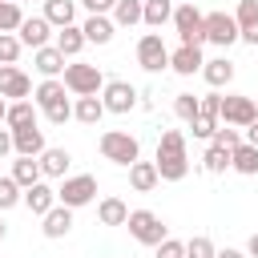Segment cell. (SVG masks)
<instances>
[{"label": "cell", "instance_id": "6da1fadb", "mask_svg": "<svg viewBox=\"0 0 258 258\" xmlns=\"http://www.w3.org/2000/svg\"><path fill=\"white\" fill-rule=\"evenodd\" d=\"M157 173L161 181H181L189 173V157H185V133L181 129H165L157 141Z\"/></svg>", "mask_w": 258, "mask_h": 258}, {"label": "cell", "instance_id": "f1b7e54d", "mask_svg": "<svg viewBox=\"0 0 258 258\" xmlns=\"http://www.w3.org/2000/svg\"><path fill=\"white\" fill-rule=\"evenodd\" d=\"M85 44H89V40H85V28H77V24H64V28L56 32V48H60L64 56H77Z\"/></svg>", "mask_w": 258, "mask_h": 258}, {"label": "cell", "instance_id": "bcb514c9", "mask_svg": "<svg viewBox=\"0 0 258 258\" xmlns=\"http://www.w3.org/2000/svg\"><path fill=\"white\" fill-rule=\"evenodd\" d=\"M246 141H250V145H258V117L246 125Z\"/></svg>", "mask_w": 258, "mask_h": 258}, {"label": "cell", "instance_id": "ab89813d", "mask_svg": "<svg viewBox=\"0 0 258 258\" xmlns=\"http://www.w3.org/2000/svg\"><path fill=\"white\" fill-rule=\"evenodd\" d=\"M185 258H218V250H214L210 238H189L185 242Z\"/></svg>", "mask_w": 258, "mask_h": 258}, {"label": "cell", "instance_id": "ba28073f", "mask_svg": "<svg viewBox=\"0 0 258 258\" xmlns=\"http://www.w3.org/2000/svg\"><path fill=\"white\" fill-rule=\"evenodd\" d=\"M101 101H105V109H109V113H129V109H137V105H141V93H137L129 81H105Z\"/></svg>", "mask_w": 258, "mask_h": 258}, {"label": "cell", "instance_id": "e0dca14e", "mask_svg": "<svg viewBox=\"0 0 258 258\" xmlns=\"http://www.w3.org/2000/svg\"><path fill=\"white\" fill-rule=\"evenodd\" d=\"M64 52L56 48V44H44V48H32V64H36V73H44V77H60L64 73Z\"/></svg>", "mask_w": 258, "mask_h": 258}, {"label": "cell", "instance_id": "f546056e", "mask_svg": "<svg viewBox=\"0 0 258 258\" xmlns=\"http://www.w3.org/2000/svg\"><path fill=\"white\" fill-rule=\"evenodd\" d=\"M8 129H20V125H36V105L24 97V101H12L8 105V117H4Z\"/></svg>", "mask_w": 258, "mask_h": 258}, {"label": "cell", "instance_id": "3957f363", "mask_svg": "<svg viewBox=\"0 0 258 258\" xmlns=\"http://www.w3.org/2000/svg\"><path fill=\"white\" fill-rule=\"evenodd\" d=\"M129 234L141 242V246H161L169 234H165V222L153 214V210H129Z\"/></svg>", "mask_w": 258, "mask_h": 258}, {"label": "cell", "instance_id": "c3c4849f", "mask_svg": "<svg viewBox=\"0 0 258 258\" xmlns=\"http://www.w3.org/2000/svg\"><path fill=\"white\" fill-rule=\"evenodd\" d=\"M218 258H246L242 250H218Z\"/></svg>", "mask_w": 258, "mask_h": 258}, {"label": "cell", "instance_id": "4fadbf2b", "mask_svg": "<svg viewBox=\"0 0 258 258\" xmlns=\"http://www.w3.org/2000/svg\"><path fill=\"white\" fill-rule=\"evenodd\" d=\"M32 93V81L16 69V64H0V97H12V101H24Z\"/></svg>", "mask_w": 258, "mask_h": 258}, {"label": "cell", "instance_id": "277c9868", "mask_svg": "<svg viewBox=\"0 0 258 258\" xmlns=\"http://www.w3.org/2000/svg\"><path fill=\"white\" fill-rule=\"evenodd\" d=\"M173 28H177L181 44H202L206 40V16L194 8V0H181L173 8Z\"/></svg>", "mask_w": 258, "mask_h": 258}, {"label": "cell", "instance_id": "5bb4252c", "mask_svg": "<svg viewBox=\"0 0 258 258\" xmlns=\"http://www.w3.org/2000/svg\"><path fill=\"white\" fill-rule=\"evenodd\" d=\"M12 145H16V153L20 157H40L48 145H44V133L36 129V125H20V129H12Z\"/></svg>", "mask_w": 258, "mask_h": 258}, {"label": "cell", "instance_id": "8992f818", "mask_svg": "<svg viewBox=\"0 0 258 258\" xmlns=\"http://www.w3.org/2000/svg\"><path fill=\"white\" fill-rule=\"evenodd\" d=\"M64 89L77 97H93L105 89V77L97 64H64Z\"/></svg>", "mask_w": 258, "mask_h": 258}, {"label": "cell", "instance_id": "9c48e42d", "mask_svg": "<svg viewBox=\"0 0 258 258\" xmlns=\"http://www.w3.org/2000/svg\"><path fill=\"white\" fill-rule=\"evenodd\" d=\"M206 40L218 44V48H230L234 40H242L238 36V20L230 12H206Z\"/></svg>", "mask_w": 258, "mask_h": 258}, {"label": "cell", "instance_id": "d4e9b609", "mask_svg": "<svg viewBox=\"0 0 258 258\" xmlns=\"http://www.w3.org/2000/svg\"><path fill=\"white\" fill-rule=\"evenodd\" d=\"M97 218H101V226H125V222H129V206H125L121 198H101Z\"/></svg>", "mask_w": 258, "mask_h": 258}, {"label": "cell", "instance_id": "f6af8a7d", "mask_svg": "<svg viewBox=\"0 0 258 258\" xmlns=\"http://www.w3.org/2000/svg\"><path fill=\"white\" fill-rule=\"evenodd\" d=\"M16 145H12V129H0V157H8Z\"/></svg>", "mask_w": 258, "mask_h": 258}, {"label": "cell", "instance_id": "2e32d148", "mask_svg": "<svg viewBox=\"0 0 258 258\" xmlns=\"http://www.w3.org/2000/svg\"><path fill=\"white\" fill-rule=\"evenodd\" d=\"M234 20H238V36L246 44H258V0H238Z\"/></svg>", "mask_w": 258, "mask_h": 258}, {"label": "cell", "instance_id": "d590c367", "mask_svg": "<svg viewBox=\"0 0 258 258\" xmlns=\"http://www.w3.org/2000/svg\"><path fill=\"white\" fill-rule=\"evenodd\" d=\"M16 202H24V189H20V181L8 173V177H0V210H12Z\"/></svg>", "mask_w": 258, "mask_h": 258}, {"label": "cell", "instance_id": "cb8c5ba5", "mask_svg": "<svg viewBox=\"0 0 258 258\" xmlns=\"http://www.w3.org/2000/svg\"><path fill=\"white\" fill-rule=\"evenodd\" d=\"M105 113H109V109H105V101H101L97 93H93V97H81V101L73 105V117H77L81 125H97Z\"/></svg>", "mask_w": 258, "mask_h": 258}, {"label": "cell", "instance_id": "b9f144b4", "mask_svg": "<svg viewBox=\"0 0 258 258\" xmlns=\"http://www.w3.org/2000/svg\"><path fill=\"white\" fill-rule=\"evenodd\" d=\"M157 258H185V242H177V238H165V242L157 246Z\"/></svg>", "mask_w": 258, "mask_h": 258}, {"label": "cell", "instance_id": "836d02e7", "mask_svg": "<svg viewBox=\"0 0 258 258\" xmlns=\"http://www.w3.org/2000/svg\"><path fill=\"white\" fill-rule=\"evenodd\" d=\"M20 20H24L20 0H0V32H16V28H20Z\"/></svg>", "mask_w": 258, "mask_h": 258}, {"label": "cell", "instance_id": "484cf974", "mask_svg": "<svg viewBox=\"0 0 258 258\" xmlns=\"http://www.w3.org/2000/svg\"><path fill=\"white\" fill-rule=\"evenodd\" d=\"M73 16H77V0H44V20L52 28L73 24Z\"/></svg>", "mask_w": 258, "mask_h": 258}, {"label": "cell", "instance_id": "74e56055", "mask_svg": "<svg viewBox=\"0 0 258 258\" xmlns=\"http://www.w3.org/2000/svg\"><path fill=\"white\" fill-rule=\"evenodd\" d=\"M210 141H214V145H222V149H230V153L242 145V137H238V125H218Z\"/></svg>", "mask_w": 258, "mask_h": 258}, {"label": "cell", "instance_id": "7bdbcfd3", "mask_svg": "<svg viewBox=\"0 0 258 258\" xmlns=\"http://www.w3.org/2000/svg\"><path fill=\"white\" fill-rule=\"evenodd\" d=\"M81 4L89 8V16H93V12H97V16H105V12H113V4H117V0H81Z\"/></svg>", "mask_w": 258, "mask_h": 258}, {"label": "cell", "instance_id": "52a82bcc", "mask_svg": "<svg viewBox=\"0 0 258 258\" xmlns=\"http://www.w3.org/2000/svg\"><path fill=\"white\" fill-rule=\"evenodd\" d=\"M137 64H141L145 73L169 69V48H165V40H161L157 32H145V36L137 40Z\"/></svg>", "mask_w": 258, "mask_h": 258}, {"label": "cell", "instance_id": "f35d334b", "mask_svg": "<svg viewBox=\"0 0 258 258\" xmlns=\"http://www.w3.org/2000/svg\"><path fill=\"white\" fill-rule=\"evenodd\" d=\"M218 121H222V117H214V113H202V109H198V117L189 121V129H194V137H214Z\"/></svg>", "mask_w": 258, "mask_h": 258}, {"label": "cell", "instance_id": "ffe728a7", "mask_svg": "<svg viewBox=\"0 0 258 258\" xmlns=\"http://www.w3.org/2000/svg\"><path fill=\"white\" fill-rule=\"evenodd\" d=\"M69 165H73V153L69 149H44L40 153V173L44 177H64Z\"/></svg>", "mask_w": 258, "mask_h": 258}, {"label": "cell", "instance_id": "7c38bea8", "mask_svg": "<svg viewBox=\"0 0 258 258\" xmlns=\"http://www.w3.org/2000/svg\"><path fill=\"white\" fill-rule=\"evenodd\" d=\"M202 64H206L202 44H181V48L169 52V69H173L177 77H194V73H202Z\"/></svg>", "mask_w": 258, "mask_h": 258}, {"label": "cell", "instance_id": "1f68e13d", "mask_svg": "<svg viewBox=\"0 0 258 258\" xmlns=\"http://www.w3.org/2000/svg\"><path fill=\"white\" fill-rule=\"evenodd\" d=\"M56 101H64V81L44 77V85L36 89V105H40V109H48V105H56Z\"/></svg>", "mask_w": 258, "mask_h": 258}, {"label": "cell", "instance_id": "7402d4cb", "mask_svg": "<svg viewBox=\"0 0 258 258\" xmlns=\"http://www.w3.org/2000/svg\"><path fill=\"white\" fill-rule=\"evenodd\" d=\"M81 28H85V40H89V44H109V40H113V28H117V24H113L109 16H97V12H93V16H89V20L81 24Z\"/></svg>", "mask_w": 258, "mask_h": 258}, {"label": "cell", "instance_id": "8fae6325", "mask_svg": "<svg viewBox=\"0 0 258 258\" xmlns=\"http://www.w3.org/2000/svg\"><path fill=\"white\" fill-rule=\"evenodd\" d=\"M16 36H20V44H24V48H44V44H48V36H52V24H48L44 16H24V20H20V28H16Z\"/></svg>", "mask_w": 258, "mask_h": 258}, {"label": "cell", "instance_id": "ac0fdd59", "mask_svg": "<svg viewBox=\"0 0 258 258\" xmlns=\"http://www.w3.org/2000/svg\"><path fill=\"white\" fill-rule=\"evenodd\" d=\"M40 222H44V226H40V230H44V238H64V234L73 230V210L56 202V206H52V210H48Z\"/></svg>", "mask_w": 258, "mask_h": 258}, {"label": "cell", "instance_id": "5b68a950", "mask_svg": "<svg viewBox=\"0 0 258 258\" xmlns=\"http://www.w3.org/2000/svg\"><path fill=\"white\" fill-rule=\"evenodd\" d=\"M97 198V177L93 173H77V177H64L60 189H56V202L69 206V210H81Z\"/></svg>", "mask_w": 258, "mask_h": 258}, {"label": "cell", "instance_id": "e575fe53", "mask_svg": "<svg viewBox=\"0 0 258 258\" xmlns=\"http://www.w3.org/2000/svg\"><path fill=\"white\" fill-rule=\"evenodd\" d=\"M198 109H202V97H194V93H177V97H173V113H177L185 125L198 117Z\"/></svg>", "mask_w": 258, "mask_h": 258}, {"label": "cell", "instance_id": "f907efd6", "mask_svg": "<svg viewBox=\"0 0 258 258\" xmlns=\"http://www.w3.org/2000/svg\"><path fill=\"white\" fill-rule=\"evenodd\" d=\"M4 238H8V226H4V218H0V242H4Z\"/></svg>", "mask_w": 258, "mask_h": 258}, {"label": "cell", "instance_id": "681fc988", "mask_svg": "<svg viewBox=\"0 0 258 258\" xmlns=\"http://www.w3.org/2000/svg\"><path fill=\"white\" fill-rule=\"evenodd\" d=\"M4 117H8V101L0 97V125H4Z\"/></svg>", "mask_w": 258, "mask_h": 258}, {"label": "cell", "instance_id": "4dcf8cb0", "mask_svg": "<svg viewBox=\"0 0 258 258\" xmlns=\"http://www.w3.org/2000/svg\"><path fill=\"white\" fill-rule=\"evenodd\" d=\"M149 28H161L165 20H173V0H145V16H141Z\"/></svg>", "mask_w": 258, "mask_h": 258}, {"label": "cell", "instance_id": "d6a6232c", "mask_svg": "<svg viewBox=\"0 0 258 258\" xmlns=\"http://www.w3.org/2000/svg\"><path fill=\"white\" fill-rule=\"evenodd\" d=\"M202 169H206V173H226V169H230V149L210 145V149H206V157H202Z\"/></svg>", "mask_w": 258, "mask_h": 258}, {"label": "cell", "instance_id": "7a4b0ae2", "mask_svg": "<svg viewBox=\"0 0 258 258\" xmlns=\"http://www.w3.org/2000/svg\"><path fill=\"white\" fill-rule=\"evenodd\" d=\"M101 153H105V161H117V165H133L137 157H141V145H137V137L133 133H121V129H109V133H101Z\"/></svg>", "mask_w": 258, "mask_h": 258}, {"label": "cell", "instance_id": "83f0119b", "mask_svg": "<svg viewBox=\"0 0 258 258\" xmlns=\"http://www.w3.org/2000/svg\"><path fill=\"white\" fill-rule=\"evenodd\" d=\"M12 177L20 181V189H28V185H36L44 173H40V157H16L12 161Z\"/></svg>", "mask_w": 258, "mask_h": 258}, {"label": "cell", "instance_id": "44dd1931", "mask_svg": "<svg viewBox=\"0 0 258 258\" xmlns=\"http://www.w3.org/2000/svg\"><path fill=\"white\" fill-rule=\"evenodd\" d=\"M230 169H238L242 177H254V173H258V145L242 141V145L230 153Z\"/></svg>", "mask_w": 258, "mask_h": 258}, {"label": "cell", "instance_id": "d6986e66", "mask_svg": "<svg viewBox=\"0 0 258 258\" xmlns=\"http://www.w3.org/2000/svg\"><path fill=\"white\" fill-rule=\"evenodd\" d=\"M157 181H161L157 161H133V165H129V185H133L137 194H149Z\"/></svg>", "mask_w": 258, "mask_h": 258}, {"label": "cell", "instance_id": "8d00e7d4", "mask_svg": "<svg viewBox=\"0 0 258 258\" xmlns=\"http://www.w3.org/2000/svg\"><path fill=\"white\" fill-rule=\"evenodd\" d=\"M20 36L16 32H0V64H16V56H20Z\"/></svg>", "mask_w": 258, "mask_h": 258}, {"label": "cell", "instance_id": "ee69618b", "mask_svg": "<svg viewBox=\"0 0 258 258\" xmlns=\"http://www.w3.org/2000/svg\"><path fill=\"white\" fill-rule=\"evenodd\" d=\"M202 113H214V117H218V113H222V97H218V93H206V97H202Z\"/></svg>", "mask_w": 258, "mask_h": 258}, {"label": "cell", "instance_id": "4316f807", "mask_svg": "<svg viewBox=\"0 0 258 258\" xmlns=\"http://www.w3.org/2000/svg\"><path fill=\"white\" fill-rule=\"evenodd\" d=\"M141 16H145V0H117L113 4V24H121V28L141 24Z\"/></svg>", "mask_w": 258, "mask_h": 258}, {"label": "cell", "instance_id": "816d5d0a", "mask_svg": "<svg viewBox=\"0 0 258 258\" xmlns=\"http://www.w3.org/2000/svg\"><path fill=\"white\" fill-rule=\"evenodd\" d=\"M254 105H258V101H254Z\"/></svg>", "mask_w": 258, "mask_h": 258}, {"label": "cell", "instance_id": "9a60e30c", "mask_svg": "<svg viewBox=\"0 0 258 258\" xmlns=\"http://www.w3.org/2000/svg\"><path fill=\"white\" fill-rule=\"evenodd\" d=\"M24 206H28V210H32L36 218H44V214H48V210L56 206V189H52V185H48V181L40 177L36 185H28V189H24Z\"/></svg>", "mask_w": 258, "mask_h": 258}, {"label": "cell", "instance_id": "60d3db41", "mask_svg": "<svg viewBox=\"0 0 258 258\" xmlns=\"http://www.w3.org/2000/svg\"><path fill=\"white\" fill-rule=\"evenodd\" d=\"M44 117H48L52 125H64V121L73 117V105H69V101H56V105H48V109H44Z\"/></svg>", "mask_w": 258, "mask_h": 258}, {"label": "cell", "instance_id": "30bf717a", "mask_svg": "<svg viewBox=\"0 0 258 258\" xmlns=\"http://www.w3.org/2000/svg\"><path fill=\"white\" fill-rule=\"evenodd\" d=\"M226 125H238V129H246L254 117H258V105H254V97H222V113H218Z\"/></svg>", "mask_w": 258, "mask_h": 258}, {"label": "cell", "instance_id": "603a6c76", "mask_svg": "<svg viewBox=\"0 0 258 258\" xmlns=\"http://www.w3.org/2000/svg\"><path fill=\"white\" fill-rule=\"evenodd\" d=\"M202 77H206V85L222 89V85H230V81H234V64H230L226 56H214V60H206V64H202Z\"/></svg>", "mask_w": 258, "mask_h": 258}, {"label": "cell", "instance_id": "7dc6e473", "mask_svg": "<svg viewBox=\"0 0 258 258\" xmlns=\"http://www.w3.org/2000/svg\"><path fill=\"white\" fill-rule=\"evenodd\" d=\"M246 254H250V258H258V234H250V242H246Z\"/></svg>", "mask_w": 258, "mask_h": 258}]
</instances>
